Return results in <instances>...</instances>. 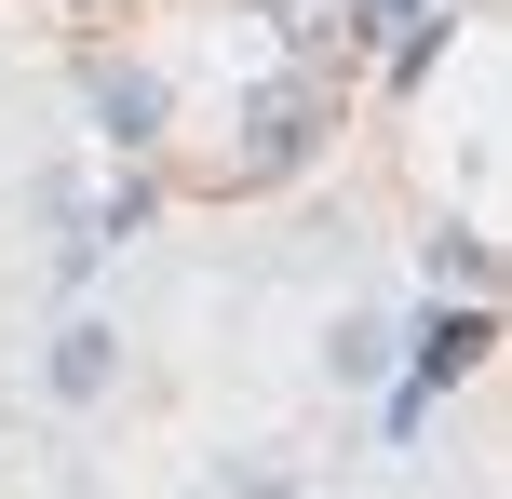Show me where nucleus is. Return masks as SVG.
<instances>
[{
    "mask_svg": "<svg viewBox=\"0 0 512 499\" xmlns=\"http://www.w3.org/2000/svg\"><path fill=\"white\" fill-rule=\"evenodd\" d=\"M108 365H122V338H108V324H68V338H54V392H68V405H95Z\"/></svg>",
    "mask_w": 512,
    "mask_h": 499,
    "instance_id": "1",
    "label": "nucleus"
},
{
    "mask_svg": "<svg viewBox=\"0 0 512 499\" xmlns=\"http://www.w3.org/2000/svg\"><path fill=\"white\" fill-rule=\"evenodd\" d=\"M378 365H391V324L351 311V324H337V378H378Z\"/></svg>",
    "mask_w": 512,
    "mask_h": 499,
    "instance_id": "2",
    "label": "nucleus"
},
{
    "mask_svg": "<svg viewBox=\"0 0 512 499\" xmlns=\"http://www.w3.org/2000/svg\"><path fill=\"white\" fill-rule=\"evenodd\" d=\"M270 14H297V27H324V14H337V0H270Z\"/></svg>",
    "mask_w": 512,
    "mask_h": 499,
    "instance_id": "3",
    "label": "nucleus"
},
{
    "mask_svg": "<svg viewBox=\"0 0 512 499\" xmlns=\"http://www.w3.org/2000/svg\"><path fill=\"white\" fill-rule=\"evenodd\" d=\"M405 14H418V0H364V27H405Z\"/></svg>",
    "mask_w": 512,
    "mask_h": 499,
    "instance_id": "4",
    "label": "nucleus"
}]
</instances>
